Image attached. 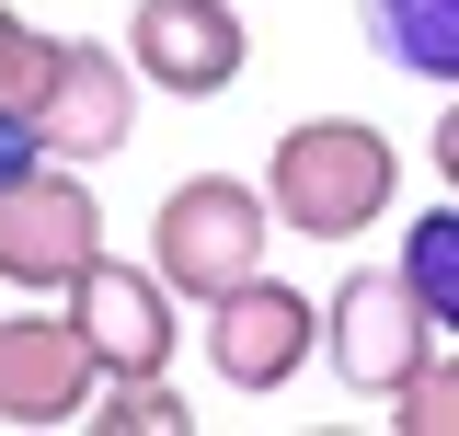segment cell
Instances as JSON below:
<instances>
[{"label":"cell","instance_id":"obj_1","mask_svg":"<svg viewBox=\"0 0 459 436\" xmlns=\"http://www.w3.org/2000/svg\"><path fill=\"white\" fill-rule=\"evenodd\" d=\"M391 196H402V150L368 115H299L264 150V207L299 241H356V230L391 218Z\"/></svg>","mask_w":459,"mask_h":436},{"label":"cell","instance_id":"obj_2","mask_svg":"<svg viewBox=\"0 0 459 436\" xmlns=\"http://www.w3.org/2000/svg\"><path fill=\"white\" fill-rule=\"evenodd\" d=\"M264 241H276V207L241 172H184L150 218V265L172 275V299H230L241 275H264Z\"/></svg>","mask_w":459,"mask_h":436},{"label":"cell","instance_id":"obj_3","mask_svg":"<svg viewBox=\"0 0 459 436\" xmlns=\"http://www.w3.org/2000/svg\"><path fill=\"white\" fill-rule=\"evenodd\" d=\"M437 344H448V333H437V310L413 299L402 265H356L333 299H322V368H333L356 402H391Z\"/></svg>","mask_w":459,"mask_h":436},{"label":"cell","instance_id":"obj_4","mask_svg":"<svg viewBox=\"0 0 459 436\" xmlns=\"http://www.w3.org/2000/svg\"><path fill=\"white\" fill-rule=\"evenodd\" d=\"M92 253H104V184H81V161H23L0 184V287L57 299Z\"/></svg>","mask_w":459,"mask_h":436},{"label":"cell","instance_id":"obj_5","mask_svg":"<svg viewBox=\"0 0 459 436\" xmlns=\"http://www.w3.org/2000/svg\"><path fill=\"white\" fill-rule=\"evenodd\" d=\"M207 368L241 402H276L299 368H322V299L287 275H241L230 299H207Z\"/></svg>","mask_w":459,"mask_h":436},{"label":"cell","instance_id":"obj_6","mask_svg":"<svg viewBox=\"0 0 459 436\" xmlns=\"http://www.w3.org/2000/svg\"><path fill=\"white\" fill-rule=\"evenodd\" d=\"M138 57L126 47H92V35H57V69H47V92L23 104V126H35V150L47 161H115L126 150V126H138Z\"/></svg>","mask_w":459,"mask_h":436},{"label":"cell","instance_id":"obj_7","mask_svg":"<svg viewBox=\"0 0 459 436\" xmlns=\"http://www.w3.org/2000/svg\"><path fill=\"white\" fill-rule=\"evenodd\" d=\"M57 310H69L81 344L104 356V379H161V368H172V333H184L172 275H161V265H115V253H92V265L69 275Z\"/></svg>","mask_w":459,"mask_h":436},{"label":"cell","instance_id":"obj_8","mask_svg":"<svg viewBox=\"0 0 459 436\" xmlns=\"http://www.w3.org/2000/svg\"><path fill=\"white\" fill-rule=\"evenodd\" d=\"M126 57L172 104H219L253 69V23H241V0H138L126 12Z\"/></svg>","mask_w":459,"mask_h":436},{"label":"cell","instance_id":"obj_9","mask_svg":"<svg viewBox=\"0 0 459 436\" xmlns=\"http://www.w3.org/2000/svg\"><path fill=\"white\" fill-rule=\"evenodd\" d=\"M92 390H104V356L81 344L69 310L0 322V425H69V414H92Z\"/></svg>","mask_w":459,"mask_h":436},{"label":"cell","instance_id":"obj_10","mask_svg":"<svg viewBox=\"0 0 459 436\" xmlns=\"http://www.w3.org/2000/svg\"><path fill=\"white\" fill-rule=\"evenodd\" d=\"M356 23H368V47L391 57L402 81L459 92V0H356Z\"/></svg>","mask_w":459,"mask_h":436},{"label":"cell","instance_id":"obj_11","mask_svg":"<svg viewBox=\"0 0 459 436\" xmlns=\"http://www.w3.org/2000/svg\"><path fill=\"white\" fill-rule=\"evenodd\" d=\"M391 265L413 275V299H425V310H437V333L459 344V196H448V207H425L413 230H402Z\"/></svg>","mask_w":459,"mask_h":436},{"label":"cell","instance_id":"obj_12","mask_svg":"<svg viewBox=\"0 0 459 436\" xmlns=\"http://www.w3.org/2000/svg\"><path fill=\"white\" fill-rule=\"evenodd\" d=\"M379 414H391L402 436H459V344H437V356H425V368H413Z\"/></svg>","mask_w":459,"mask_h":436},{"label":"cell","instance_id":"obj_13","mask_svg":"<svg viewBox=\"0 0 459 436\" xmlns=\"http://www.w3.org/2000/svg\"><path fill=\"white\" fill-rule=\"evenodd\" d=\"M92 425H104V436H184L195 414H184L172 379H104V390H92Z\"/></svg>","mask_w":459,"mask_h":436},{"label":"cell","instance_id":"obj_14","mask_svg":"<svg viewBox=\"0 0 459 436\" xmlns=\"http://www.w3.org/2000/svg\"><path fill=\"white\" fill-rule=\"evenodd\" d=\"M47 69H57V35H47V23H23V12L0 0V104L23 115L35 92H47Z\"/></svg>","mask_w":459,"mask_h":436},{"label":"cell","instance_id":"obj_15","mask_svg":"<svg viewBox=\"0 0 459 436\" xmlns=\"http://www.w3.org/2000/svg\"><path fill=\"white\" fill-rule=\"evenodd\" d=\"M425 161H437V184H448V196H459V92H448V104H437V126H425Z\"/></svg>","mask_w":459,"mask_h":436},{"label":"cell","instance_id":"obj_16","mask_svg":"<svg viewBox=\"0 0 459 436\" xmlns=\"http://www.w3.org/2000/svg\"><path fill=\"white\" fill-rule=\"evenodd\" d=\"M23 161H47V150H35V126H23V115L0 104V184H12V172H23Z\"/></svg>","mask_w":459,"mask_h":436}]
</instances>
